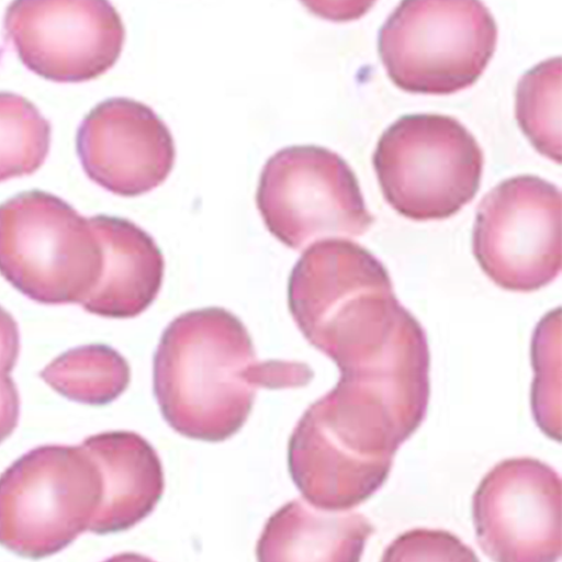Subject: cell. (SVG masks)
Listing matches in <instances>:
<instances>
[{
	"label": "cell",
	"instance_id": "1",
	"mask_svg": "<svg viewBox=\"0 0 562 562\" xmlns=\"http://www.w3.org/2000/svg\"><path fill=\"white\" fill-rule=\"evenodd\" d=\"M312 376L301 362L258 360L247 328L223 307L177 316L154 359V390L166 422L184 437L210 442L243 427L258 389L303 386Z\"/></svg>",
	"mask_w": 562,
	"mask_h": 562
},
{
	"label": "cell",
	"instance_id": "2",
	"mask_svg": "<svg viewBox=\"0 0 562 562\" xmlns=\"http://www.w3.org/2000/svg\"><path fill=\"white\" fill-rule=\"evenodd\" d=\"M103 249L89 218L31 190L0 204V274L41 304H81L98 284Z\"/></svg>",
	"mask_w": 562,
	"mask_h": 562
},
{
	"label": "cell",
	"instance_id": "3",
	"mask_svg": "<svg viewBox=\"0 0 562 562\" xmlns=\"http://www.w3.org/2000/svg\"><path fill=\"white\" fill-rule=\"evenodd\" d=\"M497 25L481 0H401L379 34V54L401 90L451 94L477 81Z\"/></svg>",
	"mask_w": 562,
	"mask_h": 562
},
{
	"label": "cell",
	"instance_id": "4",
	"mask_svg": "<svg viewBox=\"0 0 562 562\" xmlns=\"http://www.w3.org/2000/svg\"><path fill=\"white\" fill-rule=\"evenodd\" d=\"M102 493L82 445L32 449L0 475V544L31 559L57 553L89 529Z\"/></svg>",
	"mask_w": 562,
	"mask_h": 562
},
{
	"label": "cell",
	"instance_id": "5",
	"mask_svg": "<svg viewBox=\"0 0 562 562\" xmlns=\"http://www.w3.org/2000/svg\"><path fill=\"white\" fill-rule=\"evenodd\" d=\"M373 167L390 206L413 221L443 220L476 194L483 153L457 119L442 114L400 117L380 136Z\"/></svg>",
	"mask_w": 562,
	"mask_h": 562
},
{
	"label": "cell",
	"instance_id": "6",
	"mask_svg": "<svg viewBox=\"0 0 562 562\" xmlns=\"http://www.w3.org/2000/svg\"><path fill=\"white\" fill-rule=\"evenodd\" d=\"M256 203L270 234L296 250L322 237L362 235L374 222L350 166L315 145L274 153L261 170Z\"/></svg>",
	"mask_w": 562,
	"mask_h": 562
},
{
	"label": "cell",
	"instance_id": "7",
	"mask_svg": "<svg viewBox=\"0 0 562 562\" xmlns=\"http://www.w3.org/2000/svg\"><path fill=\"white\" fill-rule=\"evenodd\" d=\"M561 192L531 175L504 180L481 201L472 247L483 272L498 286L531 292L562 266Z\"/></svg>",
	"mask_w": 562,
	"mask_h": 562
},
{
	"label": "cell",
	"instance_id": "8",
	"mask_svg": "<svg viewBox=\"0 0 562 562\" xmlns=\"http://www.w3.org/2000/svg\"><path fill=\"white\" fill-rule=\"evenodd\" d=\"M3 27L25 67L59 83L102 76L117 61L125 41L110 0H12Z\"/></svg>",
	"mask_w": 562,
	"mask_h": 562
},
{
	"label": "cell",
	"instance_id": "9",
	"mask_svg": "<svg viewBox=\"0 0 562 562\" xmlns=\"http://www.w3.org/2000/svg\"><path fill=\"white\" fill-rule=\"evenodd\" d=\"M559 474L529 457L505 459L476 487V540L497 562H554L562 553Z\"/></svg>",
	"mask_w": 562,
	"mask_h": 562
},
{
	"label": "cell",
	"instance_id": "10",
	"mask_svg": "<svg viewBox=\"0 0 562 562\" xmlns=\"http://www.w3.org/2000/svg\"><path fill=\"white\" fill-rule=\"evenodd\" d=\"M76 149L90 180L121 196L160 186L176 160L173 137L148 105L128 98L97 104L78 127Z\"/></svg>",
	"mask_w": 562,
	"mask_h": 562
},
{
	"label": "cell",
	"instance_id": "11",
	"mask_svg": "<svg viewBox=\"0 0 562 562\" xmlns=\"http://www.w3.org/2000/svg\"><path fill=\"white\" fill-rule=\"evenodd\" d=\"M288 463L306 503L339 512L371 497L386 481L393 460L368 452L310 406L290 437Z\"/></svg>",
	"mask_w": 562,
	"mask_h": 562
},
{
	"label": "cell",
	"instance_id": "12",
	"mask_svg": "<svg viewBox=\"0 0 562 562\" xmlns=\"http://www.w3.org/2000/svg\"><path fill=\"white\" fill-rule=\"evenodd\" d=\"M385 288H393L389 272L368 249L345 238H325L305 249L294 265L288 305L313 345L361 295Z\"/></svg>",
	"mask_w": 562,
	"mask_h": 562
},
{
	"label": "cell",
	"instance_id": "13",
	"mask_svg": "<svg viewBox=\"0 0 562 562\" xmlns=\"http://www.w3.org/2000/svg\"><path fill=\"white\" fill-rule=\"evenodd\" d=\"M103 249V269L81 303L88 313L132 318L156 300L165 273L164 256L154 238L130 220L104 214L89 218Z\"/></svg>",
	"mask_w": 562,
	"mask_h": 562
},
{
	"label": "cell",
	"instance_id": "14",
	"mask_svg": "<svg viewBox=\"0 0 562 562\" xmlns=\"http://www.w3.org/2000/svg\"><path fill=\"white\" fill-rule=\"evenodd\" d=\"M97 462L103 483L101 504L89 531L98 535L130 529L147 517L164 492L160 459L133 431H104L81 443Z\"/></svg>",
	"mask_w": 562,
	"mask_h": 562
},
{
	"label": "cell",
	"instance_id": "15",
	"mask_svg": "<svg viewBox=\"0 0 562 562\" xmlns=\"http://www.w3.org/2000/svg\"><path fill=\"white\" fill-rule=\"evenodd\" d=\"M373 532L374 526L360 513L324 510L294 499L268 519L257 559L357 562Z\"/></svg>",
	"mask_w": 562,
	"mask_h": 562
},
{
	"label": "cell",
	"instance_id": "16",
	"mask_svg": "<svg viewBox=\"0 0 562 562\" xmlns=\"http://www.w3.org/2000/svg\"><path fill=\"white\" fill-rule=\"evenodd\" d=\"M40 375L53 390L69 400L104 405L126 390L131 370L116 350L91 344L58 356Z\"/></svg>",
	"mask_w": 562,
	"mask_h": 562
},
{
	"label": "cell",
	"instance_id": "17",
	"mask_svg": "<svg viewBox=\"0 0 562 562\" xmlns=\"http://www.w3.org/2000/svg\"><path fill=\"white\" fill-rule=\"evenodd\" d=\"M561 58L541 61L519 80L515 115L531 145L543 156L561 162Z\"/></svg>",
	"mask_w": 562,
	"mask_h": 562
},
{
	"label": "cell",
	"instance_id": "18",
	"mask_svg": "<svg viewBox=\"0 0 562 562\" xmlns=\"http://www.w3.org/2000/svg\"><path fill=\"white\" fill-rule=\"evenodd\" d=\"M50 145V124L26 98L0 91V182L34 173Z\"/></svg>",
	"mask_w": 562,
	"mask_h": 562
},
{
	"label": "cell",
	"instance_id": "19",
	"mask_svg": "<svg viewBox=\"0 0 562 562\" xmlns=\"http://www.w3.org/2000/svg\"><path fill=\"white\" fill-rule=\"evenodd\" d=\"M560 342V308H557L542 318L532 338L531 361L535 379L531 407L541 430L558 441L561 434Z\"/></svg>",
	"mask_w": 562,
	"mask_h": 562
},
{
	"label": "cell",
	"instance_id": "20",
	"mask_svg": "<svg viewBox=\"0 0 562 562\" xmlns=\"http://www.w3.org/2000/svg\"><path fill=\"white\" fill-rule=\"evenodd\" d=\"M473 550L457 536L437 529L416 528L395 538L382 561H477Z\"/></svg>",
	"mask_w": 562,
	"mask_h": 562
},
{
	"label": "cell",
	"instance_id": "21",
	"mask_svg": "<svg viewBox=\"0 0 562 562\" xmlns=\"http://www.w3.org/2000/svg\"><path fill=\"white\" fill-rule=\"evenodd\" d=\"M314 15L331 22H349L363 16L376 0H300Z\"/></svg>",
	"mask_w": 562,
	"mask_h": 562
},
{
	"label": "cell",
	"instance_id": "22",
	"mask_svg": "<svg viewBox=\"0 0 562 562\" xmlns=\"http://www.w3.org/2000/svg\"><path fill=\"white\" fill-rule=\"evenodd\" d=\"M20 398L13 380L0 373V443L7 439L18 425Z\"/></svg>",
	"mask_w": 562,
	"mask_h": 562
},
{
	"label": "cell",
	"instance_id": "23",
	"mask_svg": "<svg viewBox=\"0 0 562 562\" xmlns=\"http://www.w3.org/2000/svg\"><path fill=\"white\" fill-rule=\"evenodd\" d=\"M20 351V335L15 319L0 306V373L8 374L15 366Z\"/></svg>",
	"mask_w": 562,
	"mask_h": 562
}]
</instances>
